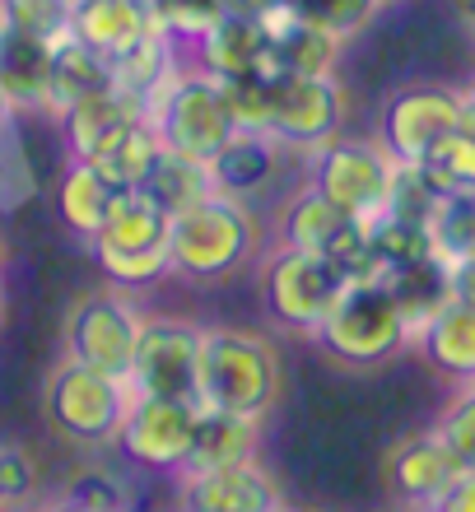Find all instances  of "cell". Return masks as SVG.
I'll list each match as a JSON object with an SVG mask.
<instances>
[{
  "instance_id": "cell-23",
  "label": "cell",
  "mask_w": 475,
  "mask_h": 512,
  "mask_svg": "<svg viewBox=\"0 0 475 512\" xmlns=\"http://www.w3.org/2000/svg\"><path fill=\"white\" fill-rule=\"evenodd\" d=\"M112 89V66L108 56H98L89 42L80 38H61L52 47V75H47V117H66L75 103Z\"/></svg>"
},
{
  "instance_id": "cell-3",
  "label": "cell",
  "mask_w": 475,
  "mask_h": 512,
  "mask_svg": "<svg viewBox=\"0 0 475 512\" xmlns=\"http://www.w3.org/2000/svg\"><path fill=\"white\" fill-rule=\"evenodd\" d=\"M345 289H350L345 266L326 261V256L271 243L257 261L261 308L280 331H294V336H317V326L326 322V312L336 308V298Z\"/></svg>"
},
{
  "instance_id": "cell-51",
  "label": "cell",
  "mask_w": 475,
  "mask_h": 512,
  "mask_svg": "<svg viewBox=\"0 0 475 512\" xmlns=\"http://www.w3.org/2000/svg\"><path fill=\"white\" fill-rule=\"evenodd\" d=\"M285 512H303V508H285Z\"/></svg>"
},
{
  "instance_id": "cell-26",
  "label": "cell",
  "mask_w": 475,
  "mask_h": 512,
  "mask_svg": "<svg viewBox=\"0 0 475 512\" xmlns=\"http://www.w3.org/2000/svg\"><path fill=\"white\" fill-rule=\"evenodd\" d=\"M140 117H145V112H140L126 94H117V89L75 103V108L61 117L70 159H94L98 149L108 145V140H117V135H122L131 122H140Z\"/></svg>"
},
{
  "instance_id": "cell-48",
  "label": "cell",
  "mask_w": 475,
  "mask_h": 512,
  "mask_svg": "<svg viewBox=\"0 0 475 512\" xmlns=\"http://www.w3.org/2000/svg\"><path fill=\"white\" fill-rule=\"evenodd\" d=\"M42 512H84V508H75V503L61 499V503H52V508H42Z\"/></svg>"
},
{
  "instance_id": "cell-8",
  "label": "cell",
  "mask_w": 475,
  "mask_h": 512,
  "mask_svg": "<svg viewBox=\"0 0 475 512\" xmlns=\"http://www.w3.org/2000/svg\"><path fill=\"white\" fill-rule=\"evenodd\" d=\"M140 322L145 317H140V308L131 303L126 289H117V284L89 289L66 312V359H80L89 368L126 378L131 359H136Z\"/></svg>"
},
{
  "instance_id": "cell-30",
  "label": "cell",
  "mask_w": 475,
  "mask_h": 512,
  "mask_svg": "<svg viewBox=\"0 0 475 512\" xmlns=\"http://www.w3.org/2000/svg\"><path fill=\"white\" fill-rule=\"evenodd\" d=\"M154 201L168 210V215H182L191 205H201L205 196H215V173H210V163L201 159H187V154H177V149H163L159 163H154L150 182H145Z\"/></svg>"
},
{
  "instance_id": "cell-32",
  "label": "cell",
  "mask_w": 475,
  "mask_h": 512,
  "mask_svg": "<svg viewBox=\"0 0 475 512\" xmlns=\"http://www.w3.org/2000/svg\"><path fill=\"white\" fill-rule=\"evenodd\" d=\"M429 238H434V256L448 266L475 256V191H448L438 201L434 219H429Z\"/></svg>"
},
{
  "instance_id": "cell-45",
  "label": "cell",
  "mask_w": 475,
  "mask_h": 512,
  "mask_svg": "<svg viewBox=\"0 0 475 512\" xmlns=\"http://www.w3.org/2000/svg\"><path fill=\"white\" fill-rule=\"evenodd\" d=\"M457 131L475 140V89H466V94H462V117H457Z\"/></svg>"
},
{
  "instance_id": "cell-24",
  "label": "cell",
  "mask_w": 475,
  "mask_h": 512,
  "mask_svg": "<svg viewBox=\"0 0 475 512\" xmlns=\"http://www.w3.org/2000/svg\"><path fill=\"white\" fill-rule=\"evenodd\" d=\"M182 61H187V52H182L173 38H163L159 28H150L136 47H126L122 56H112L108 61L112 66V89L126 94L140 112H145L150 108V98L173 80L177 70H182Z\"/></svg>"
},
{
  "instance_id": "cell-42",
  "label": "cell",
  "mask_w": 475,
  "mask_h": 512,
  "mask_svg": "<svg viewBox=\"0 0 475 512\" xmlns=\"http://www.w3.org/2000/svg\"><path fill=\"white\" fill-rule=\"evenodd\" d=\"M0 485H5V499H10V508H19V503L33 494V485H38V471H33V457H28L24 447L0 443Z\"/></svg>"
},
{
  "instance_id": "cell-49",
  "label": "cell",
  "mask_w": 475,
  "mask_h": 512,
  "mask_svg": "<svg viewBox=\"0 0 475 512\" xmlns=\"http://www.w3.org/2000/svg\"><path fill=\"white\" fill-rule=\"evenodd\" d=\"M5 117H14V108H10V98L0 94V122H5Z\"/></svg>"
},
{
  "instance_id": "cell-37",
  "label": "cell",
  "mask_w": 475,
  "mask_h": 512,
  "mask_svg": "<svg viewBox=\"0 0 475 512\" xmlns=\"http://www.w3.org/2000/svg\"><path fill=\"white\" fill-rule=\"evenodd\" d=\"M229 117L238 131L271 135V108H275V75H238V80H219Z\"/></svg>"
},
{
  "instance_id": "cell-29",
  "label": "cell",
  "mask_w": 475,
  "mask_h": 512,
  "mask_svg": "<svg viewBox=\"0 0 475 512\" xmlns=\"http://www.w3.org/2000/svg\"><path fill=\"white\" fill-rule=\"evenodd\" d=\"M159 154H163L159 131L140 117V122H131L122 135H117V140H108V145L98 149L89 163H94L98 173L108 177L117 191H126V187H145V182H150Z\"/></svg>"
},
{
  "instance_id": "cell-4",
  "label": "cell",
  "mask_w": 475,
  "mask_h": 512,
  "mask_svg": "<svg viewBox=\"0 0 475 512\" xmlns=\"http://www.w3.org/2000/svg\"><path fill=\"white\" fill-rule=\"evenodd\" d=\"M145 122L159 131L163 149H177V154L201 159V163H215L219 149L238 135L219 80L205 75L201 66H191V56L182 61V70H177L173 80L150 98Z\"/></svg>"
},
{
  "instance_id": "cell-38",
  "label": "cell",
  "mask_w": 475,
  "mask_h": 512,
  "mask_svg": "<svg viewBox=\"0 0 475 512\" xmlns=\"http://www.w3.org/2000/svg\"><path fill=\"white\" fill-rule=\"evenodd\" d=\"M70 10H75V0H0V24L61 42L70 38Z\"/></svg>"
},
{
  "instance_id": "cell-19",
  "label": "cell",
  "mask_w": 475,
  "mask_h": 512,
  "mask_svg": "<svg viewBox=\"0 0 475 512\" xmlns=\"http://www.w3.org/2000/svg\"><path fill=\"white\" fill-rule=\"evenodd\" d=\"M243 461H261V419L205 405L191 429V452L182 471H219V466H243Z\"/></svg>"
},
{
  "instance_id": "cell-16",
  "label": "cell",
  "mask_w": 475,
  "mask_h": 512,
  "mask_svg": "<svg viewBox=\"0 0 475 512\" xmlns=\"http://www.w3.org/2000/svg\"><path fill=\"white\" fill-rule=\"evenodd\" d=\"M257 19L266 28V38H271V61H266L271 75H336L340 52H345L340 38L303 24L285 0H271Z\"/></svg>"
},
{
  "instance_id": "cell-28",
  "label": "cell",
  "mask_w": 475,
  "mask_h": 512,
  "mask_svg": "<svg viewBox=\"0 0 475 512\" xmlns=\"http://www.w3.org/2000/svg\"><path fill=\"white\" fill-rule=\"evenodd\" d=\"M112 196H117V187L89 159H70L61 182H56V210L66 219V229L80 233L84 243H94V233L103 229Z\"/></svg>"
},
{
  "instance_id": "cell-20",
  "label": "cell",
  "mask_w": 475,
  "mask_h": 512,
  "mask_svg": "<svg viewBox=\"0 0 475 512\" xmlns=\"http://www.w3.org/2000/svg\"><path fill=\"white\" fill-rule=\"evenodd\" d=\"M56 42L24 33V28L0 24V94L10 98L14 112L47 108V75H52Z\"/></svg>"
},
{
  "instance_id": "cell-39",
  "label": "cell",
  "mask_w": 475,
  "mask_h": 512,
  "mask_svg": "<svg viewBox=\"0 0 475 512\" xmlns=\"http://www.w3.org/2000/svg\"><path fill=\"white\" fill-rule=\"evenodd\" d=\"M434 429L448 438V447L457 452V461L475 475V382H462V387L452 391L448 405L438 410Z\"/></svg>"
},
{
  "instance_id": "cell-5",
  "label": "cell",
  "mask_w": 475,
  "mask_h": 512,
  "mask_svg": "<svg viewBox=\"0 0 475 512\" xmlns=\"http://www.w3.org/2000/svg\"><path fill=\"white\" fill-rule=\"evenodd\" d=\"M42 401H47V419H52V429L61 438L84 447H103L117 443V429H122L136 391L117 373L89 368L80 359H61L52 368V378H47Z\"/></svg>"
},
{
  "instance_id": "cell-15",
  "label": "cell",
  "mask_w": 475,
  "mask_h": 512,
  "mask_svg": "<svg viewBox=\"0 0 475 512\" xmlns=\"http://www.w3.org/2000/svg\"><path fill=\"white\" fill-rule=\"evenodd\" d=\"M177 512H285V499L261 461L177 475Z\"/></svg>"
},
{
  "instance_id": "cell-25",
  "label": "cell",
  "mask_w": 475,
  "mask_h": 512,
  "mask_svg": "<svg viewBox=\"0 0 475 512\" xmlns=\"http://www.w3.org/2000/svg\"><path fill=\"white\" fill-rule=\"evenodd\" d=\"M410 350L424 354V364L438 368L452 382H475V308L452 298L420 336L410 340Z\"/></svg>"
},
{
  "instance_id": "cell-40",
  "label": "cell",
  "mask_w": 475,
  "mask_h": 512,
  "mask_svg": "<svg viewBox=\"0 0 475 512\" xmlns=\"http://www.w3.org/2000/svg\"><path fill=\"white\" fill-rule=\"evenodd\" d=\"M429 168L448 191H475V140L462 131H448L429 149Z\"/></svg>"
},
{
  "instance_id": "cell-35",
  "label": "cell",
  "mask_w": 475,
  "mask_h": 512,
  "mask_svg": "<svg viewBox=\"0 0 475 512\" xmlns=\"http://www.w3.org/2000/svg\"><path fill=\"white\" fill-rule=\"evenodd\" d=\"M38 196V173L24 154V135H19V112L0 122V210H19Z\"/></svg>"
},
{
  "instance_id": "cell-21",
  "label": "cell",
  "mask_w": 475,
  "mask_h": 512,
  "mask_svg": "<svg viewBox=\"0 0 475 512\" xmlns=\"http://www.w3.org/2000/svg\"><path fill=\"white\" fill-rule=\"evenodd\" d=\"M168 224L173 215L154 201L145 187H126L112 196L108 219L103 229L94 233L89 247H103V252H154V247H168Z\"/></svg>"
},
{
  "instance_id": "cell-43",
  "label": "cell",
  "mask_w": 475,
  "mask_h": 512,
  "mask_svg": "<svg viewBox=\"0 0 475 512\" xmlns=\"http://www.w3.org/2000/svg\"><path fill=\"white\" fill-rule=\"evenodd\" d=\"M429 512H475V475L466 471L462 480H457V485H452Z\"/></svg>"
},
{
  "instance_id": "cell-33",
  "label": "cell",
  "mask_w": 475,
  "mask_h": 512,
  "mask_svg": "<svg viewBox=\"0 0 475 512\" xmlns=\"http://www.w3.org/2000/svg\"><path fill=\"white\" fill-rule=\"evenodd\" d=\"M150 19L163 38H173L182 52H191L210 28L229 14V0H145Z\"/></svg>"
},
{
  "instance_id": "cell-7",
  "label": "cell",
  "mask_w": 475,
  "mask_h": 512,
  "mask_svg": "<svg viewBox=\"0 0 475 512\" xmlns=\"http://www.w3.org/2000/svg\"><path fill=\"white\" fill-rule=\"evenodd\" d=\"M303 159H308V182L322 191L326 201H336L345 215L364 219V224L382 219L396 159L378 145V135H373V140H359V135L340 131L336 140H326L322 149L303 154Z\"/></svg>"
},
{
  "instance_id": "cell-10",
  "label": "cell",
  "mask_w": 475,
  "mask_h": 512,
  "mask_svg": "<svg viewBox=\"0 0 475 512\" xmlns=\"http://www.w3.org/2000/svg\"><path fill=\"white\" fill-rule=\"evenodd\" d=\"M275 243L308 256H326L336 266H350L368 247V224L345 215L336 201H326L322 191L303 177L299 187L285 191L280 205H275Z\"/></svg>"
},
{
  "instance_id": "cell-9",
  "label": "cell",
  "mask_w": 475,
  "mask_h": 512,
  "mask_svg": "<svg viewBox=\"0 0 475 512\" xmlns=\"http://www.w3.org/2000/svg\"><path fill=\"white\" fill-rule=\"evenodd\" d=\"M126 382L136 396L201 405V326L182 317H145Z\"/></svg>"
},
{
  "instance_id": "cell-6",
  "label": "cell",
  "mask_w": 475,
  "mask_h": 512,
  "mask_svg": "<svg viewBox=\"0 0 475 512\" xmlns=\"http://www.w3.org/2000/svg\"><path fill=\"white\" fill-rule=\"evenodd\" d=\"M313 340L345 368H378L410 350V331L387 284H350Z\"/></svg>"
},
{
  "instance_id": "cell-11",
  "label": "cell",
  "mask_w": 475,
  "mask_h": 512,
  "mask_svg": "<svg viewBox=\"0 0 475 512\" xmlns=\"http://www.w3.org/2000/svg\"><path fill=\"white\" fill-rule=\"evenodd\" d=\"M350 103L336 75H275L271 135L289 154H313L345 131Z\"/></svg>"
},
{
  "instance_id": "cell-2",
  "label": "cell",
  "mask_w": 475,
  "mask_h": 512,
  "mask_svg": "<svg viewBox=\"0 0 475 512\" xmlns=\"http://www.w3.org/2000/svg\"><path fill=\"white\" fill-rule=\"evenodd\" d=\"M168 252H173V275H182V280H229L257 252V215L247 201H233V196L215 191L201 205L173 215Z\"/></svg>"
},
{
  "instance_id": "cell-44",
  "label": "cell",
  "mask_w": 475,
  "mask_h": 512,
  "mask_svg": "<svg viewBox=\"0 0 475 512\" xmlns=\"http://www.w3.org/2000/svg\"><path fill=\"white\" fill-rule=\"evenodd\" d=\"M452 298L466 303V308H475V256H466V261L452 266Z\"/></svg>"
},
{
  "instance_id": "cell-27",
  "label": "cell",
  "mask_w": 475,
  "mask_h": 512,
  "mask_svg": "<svg viewBox=\"0 0 475 512\" xmlns=\"http://www.w3.org/2000/svg\"><path fill=\"white\" fill-rule=\"evenodd\" d=\"M387 289H392L396 312H401V322H406L410 340H415L424 326L434 322L438 312L452 303V266L448 261H438V256H429V261H415V266L392 270Z\"/></svg>"
},
{
  "instance_id": "cell-47",
  "label": "cell",
  "mask_w": 475,
  "mask_h": 512,
  "mask_svg": "<svg viewBox=\"0 0 475 512\" xmlns=\"http://www.w3.org/2000/svg\"><path fill=\"white\" fill-rule=\"evenodd\" d=\"M462 14H466V24H471V33H475V0H462Z\"/></svg>"
},
{
  "instance_id": "cell-12",
  "label": "cell",
  "mask_w": 475,
  "mask_h": 512,
  "mask_svg": "<svg viewBox=\"0 0 475 512\" xmlns=\"http://www.w3.org/2000/svg\"><path fill=\"white\" fill-rule=\"evenodd\" d=\"M462 117V94L443 84H410L396 89L378 112V145L396 163H424L429 149L448 131H457Z\"/></svg>"
},
{
  "instance_id": "cell-41",
  "label": "cell",
  "mask_w": 475,
  "mask_h": 512,
  "mask_svg": "<svg viewBox=\"0 0 475 512\" xmlns=\"http://www.w3.org/2000/svg\"><path fill=\"white\" fill-rule=\"evenodd\" d=\"M66 503H75V508H84V512H131V499H126L122 480L108 471H80L66 485Z\"/></svg>"
},
{
  "instance_id": "cell-36",
  "label": "cell",
  "mask_w": 475,
  "mask_h": 512,
  "mask_svg": "<svg viewBox=\"0 0 475 512\" xmlns=\"http://www.w3.org/2000/svg\"><path fill=\"white\" fill-rule=\"evenodd\" d=\"M94 261L103 266V280L136 294V289H154L159 280L173 275V252L168 247H154V252H103L94 247Z\"/></svg>"
},
{
  "instance_id": "cell-50",
  "label": "cell",
  "mask_w": 475,
  "mask_h": 512,
  "mask_svg": "<svg viewBox=\"0 0 475 512\" xmlns=\"http://www.w3.org/2000/svg\"><path fill=\"white\" fill-rule=\"evenodd\" d=\"M0 512H10V499H5V485H0Z\"/></svg>"
},
{
  "instance_id": "cell-1",
  "label": "cell",
  "mask_w": 475,
  "mask_h": 512,
  "mask_svg": "<svg viewBox=\"0 0 475 512\" xmlns=\"http://www.w3.org/2000/svg\"><path fill=\"white\" fill-rule=\"evenodd\" d=\"M280 401V354L247 326H201V405L266 419Z\"/></svg>"
},
{
  "instance_id": "cell-22",
  "label": "cell",
  "mask_w": 475,
  "mask_h": 512,
  "mask_svg": "<svg viewBox=\"0 0 475 512\" xmlns=\"http://www.w3.org/2000/svg\"><path fill=\"white\" fill-rule=\"evenodd\" d=\"M154 28L145 0H75L70 10V38L89 42L98 56H122Z\"/></svg>"
},
{
  "instance_id": "cell-17",
  "label": "cell",
  "mask_w": 475,
  "mask_h": 512,
  "mask_svg": "<svg viewBox=\"0 0 475 512\" xmlns=\"http://www.w3.org/2000/svg\"><path fill=\"white\" fill-rule=\"evenodd\" d=\"M191 66H201L215 80H238V75H271V38L261 28L257 14L247 10H229L196 47H191Z\"/></svg>"
},
{
  "instance_id": "cell-14",
  "label": "cell",
  "mask_w": 475,
  "mask_h": 512,
  "mask_svg": "<svg viewBox=\"0 0 475 512\" xmlns=\"http://www.w3.org/2000/svg\"><path fill=\"white\" fill-rule=\"evenodd\" d=\"M382 471H387V489H392L396 499H406L420 512H429L457 480H462L466 466L457 461V452L448 447L443 433L420 429V433H406L401 443H392Z\"/></svg>"
},
{
  "instance_id": "cell-46",
  "label": "cell",
  "mask_w": 475,
  "mask_h": 512,
  "mask_svg": "<svg viewBox=\"0 0 475 512\" xmlns=\"http://www.w3.org/2000/svg\"><path fill=\"white\" fill-rule=\"evenodd\" d=\"M0 326H5V238H0Z\"/></svg>"
},
{
  "instance_id": "cell-13",
  "label": "cell",
  "mask_w": 475,
  "mask_h": 512,
  "mask_svg": "<svg viewBox=\"0 0 475 512\" xmlns=\"http://www.w3.org/2000/svg\"><path fill=\"white\" fill-rule=\"evenodd\" d=\"M205 405L191 401H163V396H136L126 410L122 429H117V447L126 457L159 475H177L187 466L191 452V429Z\"/></svg>"
},
{
  "instance_id": "cell-34",
  "label": "cell",
  "mask_w": 475,
  "mask_h": 512,
  "mask_svg": "<svg viewBox=\"0 0 475 512\" xmlns=\"http://www.w3.org/2000/svg\"><path fill=\"white\" fill-rule=\"evenodd\" d=\"M285 5L299 14L303 24L322 28V33H331V38H340V42H350L354 33H364V28L378 19V10L387 0H285Z\"/></svg>"
},
{
  "instance_id": "cell-31",
  "label": "cell",
  "mask_w": 475,
  "mask_h": 512,
  "mask_svg": "<svg viewBox=\"0 0 475 512\" xmlns=\"http://www.w3.org/2000/svg\"><path fill=\"white\" fill-rule=\"evenodd\" d=\"M443 196H448V187L434 177L429 163H396L392 191H387V210H382V215L406 219V224H429Z\"/></svg>"
},
{
  "instance_id": "cell-18",
  "label": "cell",
  "mask_w": 475,
  "mask_h": 512,
  "mask_svg": "<svg viewBox=\"0 0 475 512\" xmlns=\"http://www.w3.org/2000/svg\"><path fill=\"white\" fill-rule=\"evenodd\" d=\"M289 149L275 140V135H257V131H238L229 145L215 154L210 173H215V187L233 201H257L285 177Z\"/></svg>"
}]
</instances>
